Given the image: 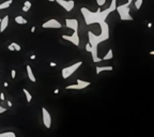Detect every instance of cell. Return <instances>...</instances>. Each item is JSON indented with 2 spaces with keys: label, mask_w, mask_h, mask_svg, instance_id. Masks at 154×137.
<instances>
[{
  "label": "cell",
  "mask_w": 154,
  "mask_h": 137,
  "mask_svg": "<svg viewBox=\"0 0 154 137\" xmlns=\"http://www.w3.org/2000/svg\"><path fill=\"white\" fill-rule=\"evenodd\" d=\"M130 3H125L123 5H119L117 7V11L120 15V18L122 20H133V17L130 14Z\"/></svg>",
  "instance_id": "3"
},
{
  "label": "cell",
  "mask_w": 154,
  "mask_h": 137,
  "mask_svg": "<svg viewBox=\"0 0 154 137\" xmlns=\"http://www.w3.org/2000/svg\"><path fill=\"white\" fill-rule=\"evenodd\" d=\"M11 77H12V79H15V77H16V71L13 68V70H11Z\"/></svg>",
  "instance_id": "23"
},
{
  "label": "cell",
  "mask_w": 154,
  "mask_h": 137,
  "mask_svg": "<svg viewBox=\"0 0 154 137\" xmlns=\"http://www.w3.org/2000/svg\"><path fill=\"white\" fill-rule=\"evenodd\" d=\"M7 103H8V106H9V107H12V106H13V104H12L11 101H8Z\"/></svg>",
  "instance_id": "28"
},
{
  "label": "cell",
  "mask_w": 154,
  "mask_h": 137,
  "mask_svg": "<svg viewBox=\"0 0 154 137\" xmlns=\"http://www.w3.org/2000/svg\"><path fill=\"white\" fill-rule=\"evenodd\" d=\"M117 10V5H116V0H113L111 1V5L110 8L105 10V11H101V9L98 8L96 12H91L89 11L87 8H81L80 11H81V14H83V18L86 20L87 25H91V24H96L98 23L100 25L105 23L106 17L111 13L113 11Z\"/></svg>",
  "instance_id": "1"
},
{
  "label": "cell",
  "mask_w": 154,
  "mask_h": 137,
  "mask_svg": "<svg viewBox=\"0 0 154 137\" xmlns=\"http://www.w3.org/2000/svg\"><path fill=\"white\" fill-rule=\"evenodd\" d=\"M0 100H1V101H4V100H5V98H4V93H3V92H1V93H0Z\"/></svg>",
  "instance_id": "26"
},
{
  "label": "cell",
  "mask_w": 154,
  "mask_h": 137,
  "mask_svg": "<svg viewBox=\"0 0 154 137\" xmlns=\"http://www.w3.org/2000/svg\"><path fill=\"white\" fill-rule=\"evenodd\" d=\"M142 1H143V0H136V1H135V8L137 9V10H139V9L141 8Z\"/></svg>",
  "instance_id": "19"
},
{
  "label": "cell",
  "mask_w": 154,
  "mask_h": 137,
  "mask_svg": "<svg viewBox=\"0 0 154 137\" xmlns=\"http://www.w3.org/2000/svg\"><path fill=\"white\" fill-rule=\"evenodd\" d=\"M31 8V2L29 0H27L24 2V7H23V12H28Z\"/></svg>",
  "instance_id": "16"
},
{
  "label": "cell",
  "mask_w": 154,
  "mask_h": 137,
  "mask_svg": "<svg viewBox=\"0 0 154 137\" xmlns=\"http://www.w3.org/2000/svg\"><path fill=\"white\" fill-rule=\"evenodd\" d=\"M56 2L66 12H71L74 8V5H75L74 0H56Z\"/></svg>",
  "instance_id": "5"
},
{
  "label": "cell",
  "mask_w": 154,
  "mask_h": 137,
  "mask_svg": "<svg viewBox=\"0 0 154 137\" xmlns=\"http://www.w3.org/2000/svg\"><path fill=\"white\" fill-rule=\"evenodd\" d=\"M11 44H12V45H13V47L15 48L16 52H20V50H22V47H20V45H19V44H17V43H15V42L11 43Z\"/></svg>",
  "instance_id": "20"
},
{
  "label": "cell",
  "mask_w": 154,
  "mask_h": 137,
  "mask_svg": "<svg viewBox=\"0 0 154 137\" xmlns=\"http://www.w3.org/2000/svg\"><path fill=\"white\" fill-rule=\"evenodd\" d=\"M42 27H43V28H49V29H59V28L62 27V25H61L57 19L53 18V19H49V20L45 22V23L42 25Z\"/></svg>",
  "instance_id": "8"
},
{
  "label": "cell",
  "mask_w": 154,
  "mask_h": 137,
  "mask_svg": "<svg viewBox=\"0 0 154 137\" xmlns=\"http://www.w3.org/2000/svg\"><path fill=\"white\" fill-rule=\"evenodd\" d=\"M3 86H4V87H5V88H7V87H9V84H8V83H4Z\"/></svg>",
  "instance_id": "32"
},
{
  "label": "cell",
  "mask_w": 154,
  "mask_h": 137,
  "mask_svg": "<svg viewBox=\"0 0 154 137\" xmlns=\"http://www.w3.org/2000/svg\"><path fill=\"white\" fill-rule=\"evenodd\" d=\"M26 70H27V75H28V78L32 81V83H35L37 81V78H35V76H34L33 74V71H32V68H31V66L29 64L26 66Z\"/></svg>",
  "instance_id": "11"
},
{
  "label": "cell",
  "mask_w": 154,
  "mask_h": 137,
  "mask_svg": "<svg viewBox=\"0 0 154 137\" xmlns=\"http://www.w3.org/2000/svg\"><path fill=\"white\" fill-rule=\"evenodd\" d=\"M55 94H57V93H59V89H56V90H55Z\"/></svg>",
  "instance_id": "31"
},
{
  "label": "cell",
  "mask_w": 154,
  "mask_h": 137,
  "mask_svg": "<svg viewBox=\"0 0 154 137\" xmlns=\"http://www.w3.org/2000/svg\"><path fill=\"white\" fill-rule=\"evenodd\" d=\"M1 20H2V18H0V24H1Z\"/></svg>",
  "instance_id": "37"
},
{
  "label": "cell",
  "mask_w": 154,
  "mask_h": 137,
  "mask_svg": "<svg viewBox=\"0 0 154 137\" xmlns=\"http://www.w3.org/2000/svg\"><path fill=\"white\" fill-rule=\"evenodd\" d=\"M49 65H50V66H52V68H54V66H56V63H55V62H50V63H49Z\"/></svg>",
  "instance_id": "27"
},
{
  "label": "cell",
  "mask_w": 154,
  "mask_h": 137,
  "mask_svg": "<svg viewBox=\"0 0 154 137\" xmlns=\"http://www.w3.org/2000/svg\"><path fill=\"white\" fill-rule=\"evenodd\" d=\"M86 50L87 52H89V53H92V47H91V45L89 44V43L86 45Z\"/></svg>",
  "instance_id": "24"
},
{
  "label": "cell",
  "mask_w": 154,
  "mask_h": 137,
  "mask_svg": "<svg viewBox=\"0 0 154 137\" xmlns=\"http://www.w3.org/2000/svg\"><path fill=\"white\" fill-rule=\"evenodd\" d=\"M23 91H24V94H25V96H26V99H27V102L28 103H30L31 102V100H32V95H31V93L27 89H25L24 88L23 89Z\"/></svg>",
  "instance_id": "15"
},
{
  "label": "cell",
  "mask_w": 154,
  "mask_h": 137,
  "mask_svg": "<svg viewBox=\"0 0 154 137\" xmlns=\"http://www.w3.org/2000/svg\"><path fill=\"white\" fill-rule=\"evenodd\" d=\"M150 55H151V56H154V50H151V52H150Z\"/></svg>",
  "instance_id": "33"
},
{
  "label": "cell",
  "mask_w": 154,
  "mask_h": 137,
  "mask_svg": "<svg viewBox=\"0 0 154 137\" xmlns=\"http://www.w3.org/2000/svg\"><path fill=\"white\" fill-rule=\"evenodd\" d=\"M81 64H83V61H78V62H76V63H74V64L69 65V66H65V68H62V71H61L62 78L66 79V78H69L70 76H72V75H73V74L76 72V70L80 68V65H81Z\"/></svg>",
  "instance_id": "2"
},
{
  "label": "cell",
  "mask_w": 154,
  "mask_h": 137,
  "mask_svg": "<svg viewBox=\"0 0 154 137\" xmlns=\"http://www.w3.org/2000/svg\"><path fill=\"white\" fill-rule=\"evenodd\" d=\"M148 27H149V28H151V27H152V24L149 23V24H148Z\"/></svg>",
  "instance_id": "34"
},
{
  "label": "cell",
  "mask_w": 154,
  "mask_h": 137,
  "mask_svg": "<svg viewBox=\"0 0 154 137\" xmlns=\"http://www.w3.org/2000/svg\"><path fill=\"white\" fill-rule=\"evenodd\" d=\"M65 26L74 31H78V20L74 18H66L65 19Z\"/></svg>",
  "instance_id": "9"
},
{
  "label": "cell",
  "mask_w": 154,
  "mask_h": 137,
  "mask_svg": "<svg viewBox=\"0 0 154 137\" xmlns=\"http://www.w3.org/2000/svg\"><path fill=\"white\" fill-rule=\"evenodd\" d=\"M12 3H13V0H7L2 3H0V10H5V9L10 8Z\"/></svg>",
  "instance_id": "13"
},
{
  "label": "cell",
  "mask_w": 154,
  "mask_h": 137,
  "mask_svg": "<svg viewBox=\"0 0 154 137\" xmlns=\"http://www.w3.org/2000/svg\"><path fill=\"white\" fill-rule=\"evenodd\" d=\"M132 1H133V0H128V3L131 4V2H132Z\"/></svg>",
  "instance_id": "36"
},
{
  "label": "cell",
  "mask_w": 154,
  "mask_h": 137,
  "mask_svg": "<svg viewBox=\"0 0 154 137\" xmlns=\"http://www.w3.org/2000/svg\"><path fill=\"white\" fill-rule=\"evenodd\" d=\"M48 1H50V2H54V1H56V0H48Z\"/></svg>",
  "instance_id": "35"
},
{
  "label": "cell",
  "mask_w": 154,
  "mask_h": 137,
  "mask_svg": "<svg viewBox=\"0 0 154 137\" xmlns=\"http://www.w3.org/2000/svg\"><path fill=\"white\" fill-rule=\"evenodd\" d=\"M91 85L90 81H85V80H81V79H77V84L76 85H70V86H66L65 89L66 90H83L85 88L89 87Z\"/></svg>",
  "instance_id": "4"
},
{
  "label": "cell",
  "mask_w": 154,
  "mask_h": 137,
  "mask_svg": "<svg viewBox=\"0 0 154 137\" xmlns=\"http://www.w3.org/2000/svg\"><path fill=\"white\" fill-rule=\"evenodd\" d=\"M113 66H96V74H101L104 71H113Z\"/></svg>",
  "instance_id": "12"
},
{
  "label": "cell",
  "mask_w": 154,
  "mask_h": 137,
  "mask_svg": "<svg viewBox=\"0 0 154 137\" xmlns=\"http://www.w3.org/2000/svg\"><path fill=\"white\" fill-rule=\"evenodd\" d=\"M9 26V15H5L1 20V24H0V32L2 33L4 32V30L8 28Z\"/></svg>",
  "instance_id": "10"
},
{
  "label": "cell",
  "mask_w": 154,
  "mask_h": 137,
  "mask_svg": "<svg viewBox=\"0 0 154 137\" xmlns=\"http://www.w3.org/2000/svg\"><path fill=\"white\" fill-rule=\"evenodd\" d=\"M96 3H98V7H103L106 3V0H96Z\"/></svg>",
  "instance_id": "21"
},
{
  "label": "cell",
  "mask_w": 154,
  "mask_h": 137,
  "mask_svg": "<svg viewBox=\"0 0 154 137\" xmlns=\"http://www.w3.org/2000/svg\"><path fill=\"white\" fill-rule=\"evenodd\" d=\"M42 119H43V123H44L46 129H50V126H52V116L45 107H42Z\"/></svg>",
  "instance_id": "6"
},
{
  "label": "cell",
  "mask_w": 154,
  "mask_h": 137,
  "mask_svg": "<svg viewBox=\"0 0 154 137\" xmlns=\"http://www.w3.org/2000/svg\"><path fill=\"white\" fill-rule=\"evenodd\" d=\"M15 23L18 24V25H25V24H27L28 22H27V19L24 18L22 15H18L15 17Z\"/></svg>",
  "instance_id": "14"
},
{
  "label": "cell",
  "mask_w": 154,
  "mask_h": 137,
  "mask_svg": "<svg viewBox=\"0 0 154 137\" xmlns=\"http://www.w3.org/2000/svg\"><path fill=\"white\" fill-rule=\"evenodd\" d=\"M0 137H16L14 132H4V133H0Z\"/></svg>",
  "instance_id": "17"
},
{
  "label": "cell",
  "mask_w": 154,
  "mask_h": 137,
  "mask_svg": "<svg viewBox=\"0 0 154 137\" xmlns=\"http://www.w3.org/2000/svg\"><path fill=\"white\" fill-rule=\"evenodd\" d=\"M113 50H109V52L107 53V55H106L104 58H102V60H108V59H113Z\"/></svg>",
  "instance_id": "18"
},
{
  "label": "cell",
  "mask_w": 154,
  "mask_h": 137,
  "mask_svg": "<svg viewBox=\"0 0 154 137\" xmlns=\"http://www.w3.org/2000/svg\"><path fill=\"white\" fill-rule=\"evenodd\" d=\"M30 59H31V60L35 59V55H32V56H30Z\"/></svg>",
  "instance_id": "30"
},
{
  "label": "cell",
  "mask_w": 154,
  "mask_h": 137,
  "mask_svg": "<svg viewBox=\"0 0 154 137\" xmlns=\"http://www.w3.org/2000/svg\"><path fill=\"white\" fill-rule=\"evenodd\" d=\"M34 31H35V27H32V28H31V32H32V33H33V32H34Z\"/></svg>",
  "instance_id": "29"
},
{
  "label": "cell",
  "mask_w": 154,
  "mask_h": 137,
  "mask_svg": "<svg viewBox=\"0 0 154 137\" xmlns=\"http://www.w3.org/2000/svg\"><path fill=\"white\" fill-rule=\"evenodd\" d=\"M62 39H64L65 41H69V42H71L72 44H74V45L79 46L78 31H74L72 35H66V34H63V35H62Z\"/></svg>",
  "instance_id": "7"
},
{
  "label": "cell",
  "mask_w": 154,
  "mask_h": 137,
  "mask_svg": "<svg viewBox=\"0 0 154 137\" xmlns=\"http://www.w3.org/2000/svg\"><path fill=\"white\" fill-rule=\"evenodd\" d=\"M8 48H9V50H11V52H15V48L13 47V45H12V44H10V45L8 46Z\"/></svg>",
  "instance_id": "25"
},
{
  "label": "cell",
  "mask_w": 154,
  "mask_h": 137,
  "mask_svg": "<svg viewBox=\"0 0 154 137\" xmlns=\"http://www.w3.org/2000/svg\"><path fill=\"white\" fill-rule=\"evenodd\" d=\"M7 111H8V108L7 107H3L0 105V114H3V113H7Z\"/></svg>",
  "instance_id": "22"
}]
</instances>
